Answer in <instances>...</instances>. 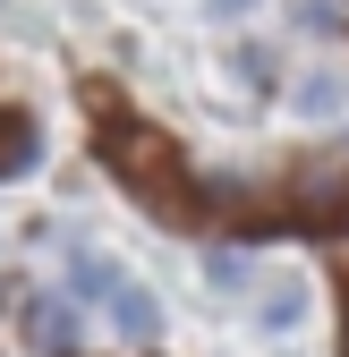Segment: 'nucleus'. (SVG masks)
Segmentation results:
<instances>
[{
  "label": "nucleus",
  "mask_w": 349,
  "mask_h": 357,
  "mask_svg": "<svg viewBox=\"0 0 349 357\" xmlns=\"http://www.w3.org/2000/svg\"><path fill=\"white\" fill-rule=\"evenodd\" d=\"M68 281H77V298H94V306H103V315H111V306H119L128 289H137V281H128V273H119V264H111V255H85V247L68 255Z\"/></svg>",
  "instance_id": "obj_1"
},
{
  "label": "nucleus",
  "mask_w": 349,
  "mask_h": 357,
  "mask_svg": "<svg viewBox=\"0 0 349 357\" xmlns=\"http://www.w3.org/2000/svg\"><path fill=\"white\" fill-rule=\"evenodd\" d=\"M255 324H265V332L307 324V289H298V281H273V289H265V306H255Z\"/></svg>",
  "instance_id": "obj_2"
},
{
  "label": "nucleus",
  "mask_w": 349,
  "mask_h": 357,
  "mask_svg": "<svg viewBox=\"0 0 349 357\" xmlns=\"http://www.w3.org/2000/svg\"><path fill=\"white\" fill-rule=\"evenodd\" d=\"M34 162V119L26 111H0V178H17Z\"/></svg>",
  "instance_id": "obj_3"
},
{
  "label": "nucleus",
  "mask_w": 349,
  "mask_h": 357,
  "mask_svg": "<svg viewBox=\"0 0 349 357\" xmlns=\"http://www.w3.org/2000/svg\"><path fill=\"white\" fill-rule=\"evenodd\" d=\"M68 332H77L68 306H60V298H34V340H43V349H68Z\"/></svg>",
  "instance_id": "obj_4"
},
{
  "label": "nucleus",
  "mask_w": 349,
  "mask_h": 357,
  "mask_svg": "<svg viewBox=\"0 0 349 357\" xmlns=\"http://www.w3.org/2000/svg\"><path fill=\"white\" fill-rule=\"evenodd\" d=\"M205 273L222 281V289H239V281H247V255H230V247H213V255H205Z\"/></svg>",
  "instance_id": "obj_5"
}]
</instances>
